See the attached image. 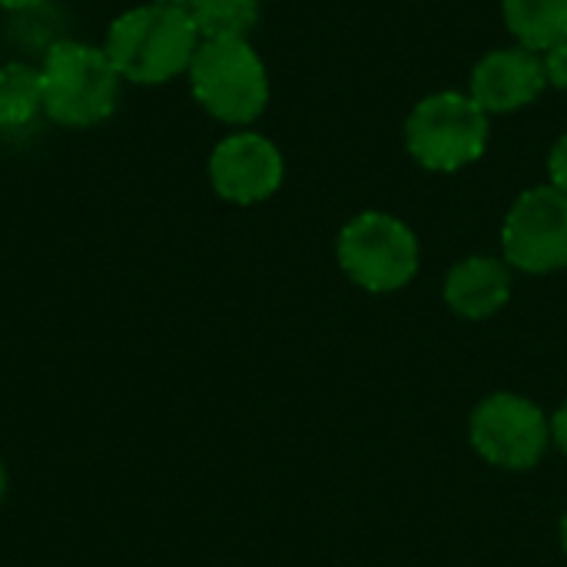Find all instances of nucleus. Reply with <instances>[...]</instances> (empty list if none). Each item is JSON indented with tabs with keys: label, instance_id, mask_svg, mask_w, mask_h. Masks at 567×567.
Masks as SVG:
<instances>
[{
	"label": "nucleus",
	"instance_id": "obj_13",
	"mask_svg": "<svg viewBox=\"0 0 567 567\" xmlns=\"http://www.w3.org/2000/svg\"><path fill=\"white\" fill-rule=\"evenodd\" d=\"M203 40L216 37H246L259 20V0H196L189 13Z\"/></svg>",
	"mask_w": 567,
	"mask_h": 567
},
{
	"label": "nucleus",
	"instance_id": "obj_1",
	"mask_svg": "<svg viewBox=\"0 0 567 567\" xmlns=\"http://www.w3.org/2000/svg\"><path fill=\"white\" fill-rule=\"evenodd\" d=\"M203 43V33L189 13L143 3L123 10L103 40L106 56L113 60L123 83L136 86H159L183 73H189V63Z\"/></svg>",
	"mask_w": 567,
	"mask_h": 567
},
{
	"label": "nucleus",
	"instance_id": "obj_10",
	"mask_svg": "<svg viewBox=\"0 0 567 567\" xmlns=\"http://www.w3.org/2000/svg\"><path fill=\"white\" fill-rule=\"evenodd\" d=\"M512 296L508 262L492 256H468L452 266L445 279V302L462 319H488Z\"/></svg>",
	"mask_w": 567,
	"mask_h": 567
},
{
	"label": "nucleus",
	"instance_id": "obj_6",
	"mask_svg": "<svg viewBox=\"0 0 567 567\" xmlns=\"http://www.w3.org/2000/svg\"><path fill=\"white\" fill-rule=\"evenodd\" d=\"M551 442V425L542 409L522 395L498 392L488 395L472 412V445L475 452L498 468L528 472L542 462Z\"/></svg>",
	"mask_w": 567,
	"mask_h": 567
},
{
	"label": "nucleus",
	"instance_id": "obj_11",
	"mask_svg": "<svg viewBox=\"0 0 567 567\" xmlns=\"http://www.w3.org/2000/svg\"><path fill=\"white\" fill-rule=\"evenodd\" d=\"M505 27L535 53H548L567 40V0H502Z\"/></svg>",
	"mask_w": 567,
	"mask_h": 567
},
{
	"label": "nucleus",
	"instance_id": "obj_19",
	"mask_svg": "<svg viewBox=\"0 0 567 567\" xmlns=\"http://www.w3.org/2000/svg\"><path fill=\"white\" fill-rule=\"evenodd\" d=\"M3 495H7V468L0 465V502H3Z\"/></svg>",
	"mask_w": 567,
	"mask_h": 567
},
{
	"label": "nucleus",
	"instance_id": "obj_4",
	"mask_svg": "<svg viewBox=\"0 0 567 567\" xmlns=\"http://www.w3.org/2000/svg\"><path fill=\"white\" fill-rule=\"evenodd\" d=\"M405 146L419 166L432 173H455L485 153L488 113L468 93H432L409 113Z\"/></svg>",
	"mask_w": 567,
	"mask_h": 567
},
{
	"label": "nucleus",
	"instance_id": "obj_7",
	"mask_svg": "<svg viewBox=\"0 0 567 567\" xmlns=\"http://www.w3.org/2000/svg\"><path fill=\"white\" fill-rule=\"evenodd\" d=\"M505 262L545 276L567 266V196L558 186L525 189L505 216Z\"/></svg>",
	"mask_w": 567,
	"mask_h": 567
},
{
	"label": "nucleus",
	"instance_id": "obj_16",
	"mask_svg": "<svg viewBox=\"0 0 567 567\" xmlns=\"http://www.w3.org/2000/svg\"><path fill=\"white\" fill-rule=\"evenodd\" d=\"M548 425H551V442L567 455V402L555 412V419Z\"/></svg>",
	"mask_w": 567,
	"mask_h": 567
},
{
	"label": "nucleus",
	"instance_id": "obj_2",
	"mask_svg": "<svg viewBox=\"0 0 567 567\" xmlns=\"http://www.w3.org/2000/svg\"><path fill=\"white\" fill-rule=\"evenodd\" d=\"M43 116L63 130H90L113 116L123 76L103 47L56 40L43 53Z\"/></svg>",
	"mask_w": 567,
	"mask_h": 567
},
{
	"label": "nucleus",
	"instance_id": "obj_9",
	"mask_svg": "<svg viewBox=\"0 0 567 567\" xmlns=\"http://www.w3.org/2000/svg\"><path fill=\"white\" fill-rule=\"evenodd\" d=\"M548 86L542 53L528 47H505L482 56L472 70L468 96L492 116V113H515L542 96Z\"/></svg>",
	"mask_w": 567,
	"mask_h": 567
},
{
	"label": "nucleus",
	"instance_id": "obj_18",
	"mask_svg": "<svg viewBox=\"0 0 567 567\" xmlns=\"http://www.w3.org/2000/svg\"><path fill=\"white\" fill-rule=\"evenodd\" d=\"M153 3L169 7V10H179V13H193V7H196V0H153Z\"/></svg>",
	"mask_w": 567,
	"mask_h": 567
},
{
	"label": "nucleus",
	"instance_id": "obj_17",
	"mask_svg": "<svg viewBox=\"0 0 567 567\" xmlns=\"http://www.w3.org/2000/svg\"><path fill=\"white\" fill-rule=\"evenodd\" d=\"M47 0H0V7L3 10H17V13H27V10H37V7H43Z\"/></svg>",
	"mask_w": 567,
	"mask_h": 567
},
{
	"label": "nucleus",
	"instance_id": "obj_3",
	"mask_svg": "<svg viewBox=\"0 0 567 567\" xmlns=\"http://www.w3.org/2000/svg\"><path fill=\"white\" fill-rule=\"evenodd\" d=\"M186 76L196 103L219 123L249 126L266 113L269 73L246 37L203 40Z\"/></svg>",
	"mask_w": 567,
	"mask_h": 567
},
{
	"label": "nucleus",
	"instance_id": "obj_5",
	"mask_svg": "<svg viewBox=\"0 0 567 567\" xmlns=\"http://www.w3.org/2000/svg\"><path fill=\"white\" fill-rule=\"evenodd\" d=\"M339 266L369 292H395L419 272V239L389 213H359L339 233Z\"/></svg>",
	"mask_w": 567,
	"mask_h": 567
},
{
	"label": "nucleus",
	"instance_id": "obj_8",
	"mask_svg": "<svg viewBox=\"0 0 567 567\" xmlns=\"http://www.w3.org/2000/svg\"><path fill=\"white\" fill-rule=\"evenodd\" d=\"M286 176L282 153L272 140L252 130L229 133L216 143L209 156V183L213 189L236 206H256L269 199Z\"/></svg>",
	"mask_w": 567,
	"mask_h": 567
},
{
	"label": "nucleus",
	"instance_id": "obj_12",
	"mask_svg": "<svg viewBox=\"0 0 567 567\" xmlns=\"http://www.w3.org/2000/svg\"><path fill=\"white\" fill-rule=\"evenodd\" d=\"M43 113L40 66L10 60L0 66V130H23Z\"/></svg>",
	"mask_w": 567,
	"mask_h": 567
},
{
	"label": "nucleus",
	"instance_id": "obj_15",
	"mask_svg": "<svg viewBox=\"0 0 567 567\" xmlns=\"http://www.w3.org/2000/svg\"><path fill=\"white\" fill-rule=\"evenodd\" d=\"M548 173H551V186H558L567 196V133L555 143V150L548 156Z\"/></svg>",
	"mask_w": 567,
	"mask_h": 567
},
{
	"label": "nucleus",
	"instance_id": "obj_20",
	"mask_svg": "<svg viewBox=\"0 0 567 567\" xmlns=\"http://www.w3.org/2000/svg\"><path fill=\"white\" fill-rule=\"evenodd\" d=\"M561 545H565V551H567V515L561 518Z\"/></svg>",
	"mask_w": 567,
	"mask_h": 567
},
{
	"label": "nucleus",
	"instance_id": "obj_14",
	"mask_svg": "<svg viewBox=\"0 0 567 567\" xmlns=\"http://www.w3.org/2000/svg\"><path fill=\"white\" fill-rule=\"evenodd\" d=\"M542 60H545V76H548V83L558 86V90H567V40L565 43H558V47H551Z\"/></svg>",
	"mask_w": 567,
	"mask_h": 567
}]
</instances>
